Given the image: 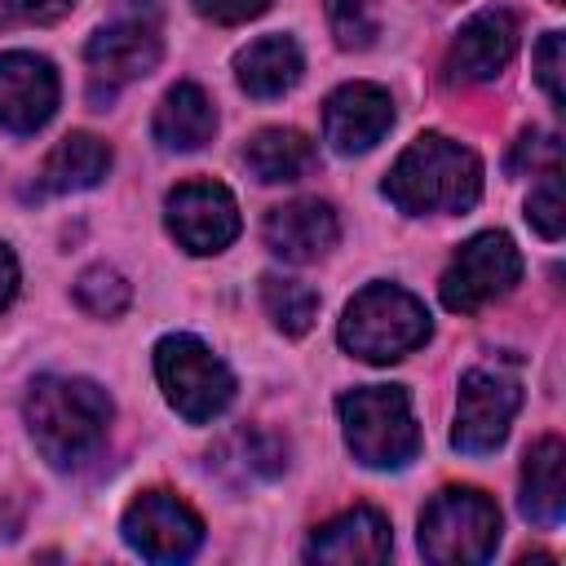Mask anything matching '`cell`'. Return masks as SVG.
Wrapping results in <instances>:
<instances>
[{"label": "cell", "instance_id": "cell-18", "mask_svg": "<svg viewBox=\"0 0 566 566\" xmlns=\"http://www.w3.org/2000/svg\"><path fill=\"white\" fill-rule=\"evenodd\" d=\"M111 172V146L93 133H66L35 172V195H75L93 190Z\"/></svg>", "mask_w": 566, "mask_h": 566}, {"label": "cell", "instance_id": "cell-29", "mask_svg": "<svg viewBox=\"0 0 566 566\" xmlns=\"http://www.w3.org/2000/svg\"><path fill=\"white\" fill-rule=\"evenodd\" d=\"M190 4H195L199 18H208V22H217V27H239V22L261 18L274 0H190Z\"/></svg>", "mask_w": 566, "mask_h": 566}, {"label": "cell", "instance_id": "cell-1", "mask_svg": "<svg viewBox=\"0 0 566 566\" xmlns=\"http://www.w3.org/2000/svg\"><path fill=\"white\" fill-rule=\"evenodd\" d=\"M27 429L35 451L53 469H80L88 464L111 433V398L97 380L84 376H40L27 389Z\"/></svg>", "mask_w": 566, "mask_h": 566}, {"label": "cell", "instance_id": "cell-30", "mask_svg": "<svg viewBox=\"0 0 566 566\" xmlns=\"http://www.w3.org/2000/svg\"><path fill=\"white\" fill-rule=\"evenodd\" d=\"M0 4L18 22H57L75 9V0H0Z\"/></svg>", "mask_w": 566, "mask_h": 566}, {"label": "cell", "instance_id": "cell-8", "mask_svg": "<svg viewBox=\"0 0 566 566\" xmlns=\"http://www.w3.org/2000/svg\"><path fill=\"white\" fill-rule=\"evenodd\" d=\"M522 279V252L504 230H482L455 248L442 270V305L451 314H478L482 305L509 296Z\"/></svg>", "mask_w": 566, "mask_h": 566}, {"label": "cell", "instance_id": "cell-23", "mask_svg": "<svg viewBox=\"0 0 566 566\" xmlns=\"http://www.w3.org/2000/svg\"><path fill=\"white\" fill-rule=\"evenodd\" d=\"M261 305H265L270 323L283 336H305L318 318V292L301 279H287V274H265L261 279Z\"/></svg>", "mask_w": 566, "mask_h": 566}, {"label": "cell", "instance_id": "cell-15", "mask_svg": "<svg viewBox=\"0 0 566 566\" xmlns=\"http://www.w3.org/2000/svg\"><path fill=\"white\" fill-rule=\"evenodd\" d=\"M394 553L389 517L371 504H354L336 513L332 522L314 526L305 539V562H332V566H376Z\"/></svg>", "mask_w": 566, "mask_h": 566}, {"label": "cell", "instance_id": "cell-22", "mask_svg": "<svg viewBox=\"0 0 566 566\" xmlns=\"http://www.w3.org/2000/svg\"><path fill=\"white\" fill-rule=\"evenodd\" d=\"M283 464H287V447L279 442V438H270V433H230L212 455H208V469H217L226 482H234V486H243V482H256V478H274V473H283Z\"/></svg>", "mask_w": 566, "mask_h": 566}, {"label": "cell", "instance_id": "cell-26", "mask_svg": "<svg viewBox=\"0 0 566 566\" xmlns=\"http://www.w3.org/2000/svg\"><path fill=\"white\" fill-rule=\"evenodd\" d=\"M539 181L531 186L526 195V221L544 234V239H557L562 226H566V203H562V168H544L535 172Z\"/></svg>", "mask_w": 566, "mask_h": 566}, {"label": "cell", "instance_id": "cell-14", "mask_svg": "<svg viewBox=\"0 0 566 566\" xmlns=\"http://www.w3.org/2000/svg\"><path fill=\"white\" fill-rule=\"evenodd\" d=\"M394 124V97L380 84L354 80L340 84L327 102H323V142L336 155H363L371 150Z\"/></svg>", "mask_w": 566, "mask_h": 566}, {"label": "cell", "instance_id": "cell-11", "mask_svg": "<svg viewBox=\"0 0 566 566\" xmlns=\"http://www.w3.org/2000/svg\"><path fill=\"white\" fill-rule=\"evenodd\" d=\"M164 221L195 256H217L239 239V203L221 181H181L164 199Z\"/></svg>", "mask_w": 566, "mask_h": 566}, {"label": "cell", "instance_id": "cell-13", "mask_svg": "<svg viewBox=\"0 0 566 566\" xmlns=\"http://www.w3.org/2000/svg\"><path fill=\"white\" fill-rule=\"evenodd\" d=\"M57 111V71L49 57L13 49L0 53V128L35 133Z\"/></svg>", "mask_w": 566, "mask_h": 566}, {"label": "cell", "instance_id": "cell-19", "mask_svg": "<svg viewBox=\"0 0 566 566\" xmlns=\"http://www.w3.org/2000/svg\"><path fill=\"white\" fill-rule=\"evenodd\" d=\"M522 513L535 526H557L566 513V447L562 438H539L522 464Z\"/></svg>", "mask_w": 566, "mask_h": 566}, {"label": "cell", "instance_id": "cell-12", "mask_svg": "<svg viewBox=\"0 0 566 566\" xmlns=\"http://www.w3.org/2000/svg\"><path fill=\"white\" fill-rule=\"evenodd\" d=\"M517 40H522V22L509 9H482V13H473L455 31V40L447 49V80L451 84L495 80L513 62Z\"/></svg>", "mask_w": 566, "mask_h": 566}, {"label": "cell", "instance_id": "cell-3", "mask_svg": "<svg viewBox=\"0 0 566 566\" xmlns=\"http://www.w3.org/2000/svg\"><path fill=\"white\" fill-rule=\"evenodd\" d=\"M433 323L420 296L398 283H367L340 314V345L363 363H398L429 340Z\"/></svg>", "mask_w": 566, "mask_h": 566}, {"label": "cell", "instance_id": "cell-4", "mask_svg": "<svg viewBox=\"0 0 566 566\" xmlns=\"http://www.w3.org/2000/svg\"><path fill=\"white\" fill-rule=\"evenodd\" d=\"M345 447L367 469H402L420 451V424L402 385H363L349 389L340 402Z\"/></svg>", "mask_w": 566, "mask_h": 566}, {"label": "cell", "instance_id": "cell-2", "mask_svg": "<svg viewBox=\"0 0 566 566\" xmlns=\"http://www.w3.org/2000/svg\"><path fill=\"white\" fill-rule=\"evenodd\" d=\"M385 195L394 208L411 217H433V212H464L482 195V159L442 137V133H420L389 168Z\"/></svg>", "mask_w": 566, "mask_h": 566}, {"label": "cell", "instance_id": "cell-31", "mask_svg": "<svg viewBox=\"0 0 566 566\" xmlns=\"http://www.w3.org/2000/svg\"><path fill=\"white\" fill-rule=\"evenodd\" d=\"M18 292V256L9 252V243H0V310L13 301Z\"/></svg>", "mask_w": 566, "mask_h": 566}, {"label": "cell", "instance_id": "cell-9", "mask_svg": "<svg viewBox=\"0 0 566 566\" xmlns=\"http://www.w3.org/2000/svg\"><path fill=\"white\" fill-rule=\"evenodd\" d=\"M522 407V389L509 371L500 367H473L460 380V398H455V424H451V442L464 455H486L509 438V424Z\"/></svg>", "mask_w": 566, "mask_h": 566}, {"label": "cell", "instance_id": "cell-20", "mask_svg": "<svg viewBox=\"0 0 566 566\" xmlns=\"http://www.w3.org/2000/svg\"><path fill=\"white\" fill-rule=\"evenodd\" d=\"M301 71H305V57L292 35H261L234 57V75L252 97H283L301 80Z\"/></svg>", "mask_w": 566, "mask_h": 566}, {"label": "cell", "instance_id": "cell-16", "mask_svg": "<svg viewBox=\"0 0 566 566\" xmlns=\"http://www.w3.org/2000/svg\"><path fill=\"white\" fill-rule=\"evenodd\" d=\"M265 248L292 265H310L318 256H327L340 239V221L336 208L327 199H292L265 212Z\"/></svg>", "mask_w": 566, "mask_h": 566}, {"label": "cell", "instance_id": "cell-25", "mask_svg": "<svg viewBox=\"0 0 566 566\" xmlns=\"http://www.w3.org/2000/svg\"><path fill=\"white\" fill-rule=\"evenodd\" d=\"M327 27L340 49H367L380 35V0H323Z\"/></svg>", "mask_w": 566, "mask_h": 566}, {"label": "cell", "instance_id": "cell-6", "mask_svg": "<svg viewBox=\"0 0 566 566\" xmlns=\"http://www.w3.org/2000/svg\"><path fill=\"white\" fill-rule=\"evenodd\" d=\"M155 380L168 407L190 424L217 420L234 398V371L190 332H172L155 345Z\"/></svg>", "mask_w": 566, "mask_h": 566}, {"label": "cell", "instance_id": "cell-10", "mask_svg": "<svg viewBox=\"0 0 566 566\" xmlns=\"http://www.w3.org/2000/svg\"><path fill=\"white\" fill-rule=\"evenodd\" d=\"M124 544L146 562H186L203 544V517L172 491H142L124 509Z\"/></svg>", "mask_w": 566, "mask_h": 566}, {"label": "cell", "instance_id": "cell-7", "mask_svg": "<svg viewBox=\"0 0 566 566\" xmlns=\"http://www.w3.org/2000/svg\"><path fill=\"white\" fill-rule=\"evenodd\" d=\"M164 40H159V18L155 4H128L119 9L111 22H102L88 44H84V62H88V93L93 102H111L124 84L150 75L159 66Z\"/></svg>", "mask_w": 566, "mask_h": 566}, {"label": "cell", "instance_id": "cell-5", "mask_svg": "<svg viewBox=\"0 0 566 566\" xmlns=\"http://www.w3.org/2000/svg\"><path fill=\"white\" fill-rule=\"evenodd\" d=\"M500 544V509L478 486H447L420 513V553L438 566H478Z\"/></svg>", "mask_w": 566, "mask_h": 566}, {"label": "cell", "instance_id": "cell-17", "mask_svg": "<svg viewBox=\"0 0 566 566\" xmlns=\"http://www.w3.org/2000/svg\"><path fill=\"white\" fill-rule=\"evenodd\" d=\"M150 133H155V142H159L164 150H177V155L199 150V146H208L212 133H217V106H212V97H208L199 84L181 80V84H172V88L159 97Z\"/></svg>", "mask_w": 566, "mask_h": 566}, {"label": "cell", "instance_id": "cell-21", "mask_svg": "<svg viewBox=\"0 0 566 566\" xmlns=\"http://www.w3.org/2000/svg\"><path fill=\"white\" fill-rule=\"evenodd\" d=\"M243 164L256 181L279 186V181H301L318 164V150L301 128H261L243 146Z\"/></svg>", "mask_w": 566, "mask_h": 566}, {"label": "cell", "instance_id": "cell-32", "mask_svg": "<svg viewBox=\"0 0 566 566\" xmlns=\"http://www.w3.org/2000/svg\"><path fill=\"white\" fill-rule=\"evenodd\" d=\"M548 4H562V0H548Z\"/></svg>", "mask_w": 566, "mask_h": 566}, {"label": "cell", "instance_id": "cell-27", "mask_svg": "<svg viewBox=\"0 0 566 566\" xmlns=\"http://www.w3.org/2000/svg\"><path fill=\"white\" fill-rule=\"evenodd\" d=\"M544 172V168H562V142H557V133H539V128H531V133H522L517 137V146H513V155H509V172Z\"/></svg>", "mask_w": 566, "mask_h": 566}, {"label": "cell", "instance_id": "cell-28", "mask_svg": "<svg viewBox=\"0 0 566 566\" xmlns=\"http://www.w3.org/2000/svg\"><path fill=\"white\" fill-rule=\"evenodd\" d=\"M535 80H539V88L548 93L553 106L566 102V93H562V31H548L539 40V49H535Z\"/></svg>", "mask_w": 566, "mask_h": 566}, {"label": "cell", "instance_id": "cell-24", "mask_svg": "<svg viewBox=\"0 0 566 566\" xmlns=\"http://www.w3.org/2000/svg\"><path fill=\"white\" fill-rule=\"evenodd\" d=\"M128 301H133V287L115 265H88L75 279V305L93 318H119Z\"/></svg>", "mask_w": 566, "mask_h": 566}]
</instances>
